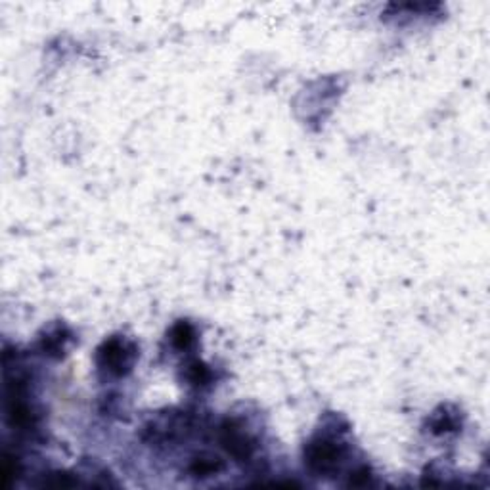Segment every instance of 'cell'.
Returning a JSON list of instances; mask_svg holds the SVG:
<instances>
[{"instance_id": "obj_1", "label": "cell", "mask_w": 490, "mask_h": 490, "mask_svg": "<svg viewBox=\"0 0 490 490\" xmlns=\"http://www.w3.org/2000/svg\"><path fill=\"white\" fill-rule=\"evenodd\" d=\"M341 450L339 446H335L330 441H318L312 443L307 450V461L312 469L328 473L339 466Z\"/></svg>"}, {"instance_id": "obj_2", "label": "cell", "mask_w": 490, "mask_h": 490, "mask_svg": "<svg viewBox=\"0 0 490 490\" xmlns=\"http://www.w3.org/2000/svg\"><path fill=\"white\" fill-rule=\"evenodd\" d=\"M130 362H132V349L125 345L123 341L112 339L100 349V364L109 372L121 374L123 368H128Z\"/></svg>"}, {"instance_id": "obj_3", "label": "cell", "mask_w": 490, "mask_h": 490, "mask_svg": "<svg viewBox=\"0 0 490 490\" xmlns=\"http://www.w3.org/2000/svg\"><path fill=\"white\" fill-rule=\"evenodd\" d=\"M194 339V332L188 324H178L173 330V343L178 349H186Z\"/></svg>"}, {"instance_id": "obj_4", "label": "cell", "mask_w": 490, "mask_h": 490, "mask_svg": "<svg viewBox=\"0 0 490 490\" xmlns=\"http://www.w3.org/2000/svg\"><path fill=\"white\" fill-rule=\"evenodd\" d=\"M192 469H194V473H196V475L205 477V475H211L213 471H217V464L211 460H197Z\"/></svg>"}]
</instances>
